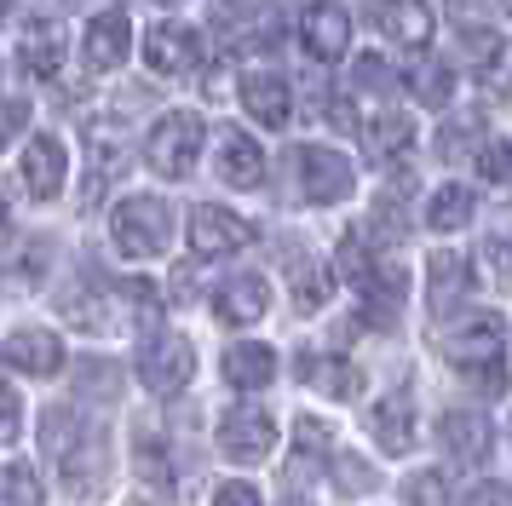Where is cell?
<instances>
[{"mask_svg": "<svg viewBox=\"0 0 512 506\" xmlns=\"http://www.w3.org/2000/svg\"><path fill=\"white\" fill-rule=\"evenodd\" d=\"M409 87H415V98L426 104V110H443V104L455 98V69L449 64H420L415 75H409Z\"/></svg>", "mask_w": 512, "mask_h": 506, "instance_id": "cell-30", "label": "cell"}, {"mask_svg": "<svg viewBox=\"0 0 512 506\" xmlns=\"http://www.w3.org/2000/svg\"><path fill=\"white\" fill-rule=\"evenodd\" d=\"M282 506H311V501H305V495H288V501H282Z\"/></svg>", "mask_w": 512, "mask_h": 506, "instance_id": "cell-45", "label": "cell"}, {"mask_svg": "<svg viewBox=\"0 0 512 506\" xmlns=\"http://www.w3.org/2000/svg\"><path fill=\"white\" fill-rule=\"evenodd\" d=\"M403 506H449V478L438 466H420L403 478Z\"/></svg>", "mask_w": 512, "mask_h": 506, "instance_id": "cell-31", "label": "cell"}, {"mask_svg": "<svg viewBox=\"0 0 512 506\" xmlns=\"http://www.w3.org/2000/svg\"><path fill=\"white\" fill-rule=\"evenodd\" d=\"M41 472L24 466V460H12V466H0V506H41Z\"/></svg>", "mask_w": 512, "mask_h": 506, "instance_id": "cell-29", "label": "cell"}, {"mask_svg": "<svg viewBox=\"0 0 512 506\" xmlns=\"http://www.w3.org/2000/svg\"><path fill=\"white\" fill-rule=\"evenodd\" d=\"M328 466L340 472V489H346V495H369V489H374V472L357 455H340V449H334V460H328Z\"/></svg>", "mask_w": 512, "mask_h": 506, "instance_id": "cell-38", "label": "cell"}, {"mask_svg": "<svg viewBox=\"0 0 512 506\" xmlns=\"http://www.w3.org/2000/svg\"><path fill=\"white\" fill-rule=\"evenodd\" d=\"M369 18H374V29H380L386 41H397V46H426L432 29H438V18H432L426 0H374Z\"/></svg>", "mask_w": 512, "mask_h": 506, "instance_id": "cell-12", "label": "cell"}, {"mask_svg": "<svg viewBox=\"0 0 512 506\" xmlns=\"http://www.w3.org/2000/svg\"><path fill=\"white\" fill-rule=\"evenodd\" d=\"M196 156H202V115L196 110H167L150 127V138H144V161L162 179H185L196 167Z\"/></svg>", "mask_w": 512, "mask_h": 506, "instance_id": "cell-4", "label": "cell"}, {"mask_svg": "<svg viewBox=\"0 0 512 506\" xmlns=\"http://www.w3.org/2000/svg\"><path fill=\"white\" fill-rule=\"evenodd\" d=\"M213 167H219V179L231 184V190H254V184H265V150H259L248 133H236V127L219 138V161H213Z\"/></svg>", "mask_w": 512, "mask_h": 506, "instance_id": "cell-19", "label": "cell"}, {"mask_svg": "<svg viewBox=\"0 0 512 506\" xmlns=\"http://www.w3.org/2000/svg\"><path fill=\"white\" fill-rule=\"evenodd\" d=\"M213 506H259V489L254 483H225V489H219V495H213Z\"/></svg>", "mask_w": 512, "mask_h": 506, "instance_id": "cell-43", "label": "cell"}, {"mask_svg": "<svg viewBox=\"0 0 512 506\" xmlns=\"http://www.w3.org/2000/svg\"><path fill=\"white\" fill-rule=\"evenodd\" d=\"M64 167H70V156H64V144H58L52 133L29 138V150H24V184H29V196L52 202V196L64 190Z\"/></svg>", "mask_w": 512, "mask_h": 506, "instance_id": "cell-18", "label": "cell"}, {"mask_svg": "<svg viewBox=\"0 0 512 506\" xmlns=\"http://www.w3.org/2000/svg\"><path fill=\"white\" fill-rule=\"evenodd\" d=\"M294 173H300V196L311 207H334L351 196V161L340 156V150H323V144H305V150H294Z\"/></svg>", "mask_w": 512, "mask_h": 506, "instance_id": "cell-7", "label": "cell"}, {"mask_svg": "<svg viewBox=\"0 0 512 506\" xmlns=\"http://www.w3.org/2000/svg\"><path fill=\"white\" fill-rule=\"evenodd\" d=\"M334 271L346 276V282H357V288H363V282H369V271H374V253L363 248V236H357V230H351L346 242H340V248H334Z\"/></svg>", "mask_w": 512, "mask_h": 506, "instance_id": "cell-33", "label": "cell"}, {"mask_svg": "<svg viewBox=\"0 0 512 506\" xmlns=\"http://www.w3.org/2000/svg\"><path fill=\"white\" fill-rule=\"evenodd\" d=\"M167 236H173V213L162 196H121L110 213V242L127 259H156L167 248Z\"/></svg>", "mask_w": 512, "mask_h": 506, "instance_id": "cell-3", "label": "cell"}, {"mask_svg": "<svg viewBox=\"0 0 512 506\" xmlns=\"http://www.w3.org/2000/svg\"><path fill=\"white\" fill-rule=\"evenodd\" d=\"M0 357L12 368H24V374H58L64 368V340L47 334V328H12L0 340Z\"/></svg>", "mask_w": 512, "mask_h": 506, "instance_id": "cell-17", "label": "cell"}, {"mask_svg": "<svg viewBox=\"0 0 512 506\" xmlns=\"http://www.w3.org/2000/svg\"><path fill=\"white\" fill-rule=\"evenodd\" d=\"M357 87H363V92H392L397 87V75L386 69L380 52H363V58H357Z\"/></svg>", "mask_w": 512, "mask_h": 506, "instance_id": "cell-39", "label": "cell"}, {"mask_svg": "<svg viewBox=\"0 0 512 506\" xmlns=\"http://www.w3.org/2000/svg\"><path fill=\"white\" fill-rule=\"evenodd\" d=\"M369 432L380 443V455H409L415 449V391L409 386L386 391L369 414Z\"/></svg>", "mask_w": 512, "mask_h": 506, "instance_id": "cell-10", "label": "cell"}, {"mask_svg": "<svg viewBox=\"0 0 512 506\" xmlns=\"http://www.w3.org/2000/svg\"><path fill=\"white\" fill-rule=\"evenodd\" d=\"M121 294H127V311L139 317L144 334H156V322H162V299H156V288H150V282H127Z\"/></svg>", "mask_w": 512, "mask_h": 506, "instance_id": "cell-35", "label": "cell"}, {"mask_svg": "<svg viewBox=\"0 0 512 506\" xmlns=\"http://www.w3.org/2000/svg\"><path fill=\"white\" fill-rule=\"evenodd\" d=\"M225 380H231L236 391H259L277 380V351L259 340H236L231 351H225Z\"/></svg>", "mask_w": 512, "mask_h": 506, "instance_id": "cell-24", "label": "cell"}, {"mask_svg": "<svg viewBox=\"0 0 512 506\" xmlns=\"http://www.w3.org/2000/svg\"><path fill=\"white\" fill-rule=\"evenodd\" d=\"M190 374H196V351H190V340H179V334H144V345H139V380L156 391V397L185 391Z\"/></svg>", "mask_w": 512, "mask_h": 506, "instance_id": "cell-6", "label": "cell"}, {"mask_svg": "<svg viewBox=\"0 0 512 506\" xmlns=\"http://www.w3.org/2000/svg\"><path fill=\"white\" fill-rule=\"evenodd\" d=\"M139 472L150 478V489H167V483H173V466H167V449H162V437L150 432V426L139 432Z\"/></svg>", "mask_w": 512, "mask_h": 506, "instance_id": "cell-34", "label": "cell"}, {"mask_svg": "<svg viewBox=\"0 0 512 506\" xmlns=\"http://www.w3.org/2000/svg\"><path fill=\"white\" fill-rule=\"evenodd\" d=\"M466 506H512V489L507 483H478V489L466 495Z\"/></svg>", "mask_w": 512, "mask_h": 506, "instance_id": "cell-44", "label": "cell"}, {"mask_svg": "<svg viewBox=\"0 0 512 506\" xmlns=\"http://www.w3.org/2000/svg\"><path fill=\"white\" fill-rule=\"evenodd\" d=\"M127 46H133V23H127V12H98V18H87V41H81L87 69L110 75L116 64H127Z\"/></svg>", "mask_w": 512, "mask_h": 506, "instance_id": "cell-15", "label": "cell"}, {"mask_svg": "<svg viewBox=\"0 0 512 506\" xmlns=\"http://www.w3.org/2000/svg\"><path fill=\"white\" fill-rule=\"evenodd\" d=\"M501 334H507L501 317H495V311H478L472 322H461V328L443 340V357L461 368L484 397H501V391H507V357H501L507 345H501Z\"/></svg>", "mask_w": 512, "mask_h": 506, "instance_id": "cell-2", "label": "cell"}, {"mask_svg": "<svg viewBox=\"0 0 512 506\" xmlns=\"http://www.w3.org/2000/svg\"><path fill=\"white\" fill-rule=\"evenodd\" d=\"M18 58H24V69L41 75V81L58 75V64H64V23H52V18L35 23V29L24 35V46H18Z\"/></svg>", "mask_w": 512, "mask_h": 506, "instance_id": "cell-25", "label": "cell"}, {"mask_svg": "<svg viewBox=\"0 0 512 506\" xmlns=\"http://www.w3.org/2000/svg\"><path fill=\"white\" fill-rule=\"evenodd\" d=\"M472 213H478V196L466 184H443V190H432V202H426V225L449 236V230L472 225Z\"/></svg>", "mask_w": 512, "mask_h": 506, "instance_id": "cell-26", "label": "cell"}, {"mask_svg": "<svg viewBox=\"0 0 512 506\" xmlns=\"http://www.w3.org/2000/svg\"><path fill=\"white\" fill-rule=\"evenodd\" d=\"M300 380L311 391L334 397V403H351V397H357V386H363L357 363H346V357H323V351H305V357H300Z\"/></svg>", "mask_w": 512, "mask_h": 506, "instance_id": "cell-20", "label": "cell"}, {"mask_svg": "<svg viewBox=\"0 0 512 506\" xmlns=\"http://www.w3.org/2000/svg\"><path fill=\"white\" fill-rule=\"evenodd\" d=\"M472 288V259L455 248H438L432 259H426V305H432V317H449L455 305H461V294Z\"/></svg>", "mask_w": 512, "mask_h": 506, "instance_id": "cell-13", "label": "cell"}, {"mask_svg": "<svg viewBox=\"0 0 512 506\" xmlns=\"http://www.w3.org/2000/svg\"><path fill=\"white\" fill-rule=\"evenodd\" d=\"M41 449H47L52 472L64 478L70 495H93L110 478V443L93 420H81L75 409H47L41 414Z\"/></svg>", "mask_w": 512, "mask_h": 506, "instance_id": "cell-1", "label": "cell"}, {"mask_svg": "<svg viewBox=\"0 0 512 506\" xmlns=\"http://www.w3.org/2000/svg\"><path fill=\"white\" fill-rule=\"evenodd\" d=\"M6 207H12V202H6V190H0V225H6Z\"/></svg>", "mask_w": 512, "mask_h": 506, "instance_id": "cell-46", "label": "cell"}, {"mask_svg": "<svg viewBox=\"0 0 512 506\" xmlns=\"http://www.w3.org/2000/svg\"><path fill=\"white\" fill-rule=\"evenodd\" d=\"M478 173H484L489 184L512 190V144H507V138H489V144H484V156H478Z\"/></svg>", "mask_w": 512, "mask_h": 506, "instance_id": "cell-36", "label": "cell"}, {"mask_svg": "<svg viewBox=\"0 0 512 506\" xmlns=\"http://www.w3.org/2000/svg\"><path fill=\"white\" fill-rule=\"evenodd\" d=\"M24 127H29V104H24V98H12V104H0V150H6L12 138L24 133Z\"/></svg>", "mask_w": 512, "mask_h": 506, "instance_id": "cell-41", "label": "cell"}, {"mask_svg": "<svg viewBox=\"0 0 512 506\" xmlns=\"http://www.w3.org/2000/svg\"><path fill=\"white\" fill-rule=\"evenodd\" d=\"M242 110L254 115L259 127H288L294 121V98H288V81L271 75V69H254V75H242Z\"/></svg>", "mask_w": 512, "mask_h": 506, "instance_id": "cell-16", "label": "cell"}, {"mask_svg": "<svg viewBox=\"0 0 512 506\" xmlns=\"http://www.w3.org/2000/svg\"><path fill=\"white\" fill-rule=\"evenodd\" d=\"M87 161H93V167H87V196L98 202V196L121 179V167H127V144H121L116 127H93V133H87Z\"/></svg>", "mask_w": 512, "mask_h": 506, "instance_id": "cell-23", "label": "cell"}, {"mask_svg": "<svg viewBox=\"0 0 512 506\" xmlns=\"http://www.w3.org/2000/svg\"><path fill=\"white\" fill-rule=\"evenodd\" d=\"M254 242H259V230L242 213H231V207L202 202L190 213V248H196V259H225V253H242Z\"/></svg>", "mask_w": 512, "mask_h": 506, "instance_id": "cell-8", "label": "cell"}, {"mask_svg": "<svg viewBox=\"0 0 512 506\" xmlns=\"http://www.w3.org/2000/svg\"><path fill=\"white\" fill-rule=\"evenodd\" d=\"M6 12H12V0H0V23H6Z\"/></svg>", "mask_w": 512, "mask_h": 506, "instance_id": "cell-47", "label": "cell"}, {"mask_svg": "<svg viewBox=\"0 0 512 506\" xmlns=\"http://www.w3.org/2000/svg\"><path fill=\"white\" fill-rule=\"evenodd\" d=\"M277 449V420L271 409H259V403H231V409L219 414V455L236 460V466H254Z\"/></svg>", "mask_w": 512, "mask_h": 506, "instance_id": "cell-5", "label": "cell"}, {"mask_svg": "<svg viewBox=\"0 0 512 506\" xmlns=\"http://www.w3.org/2000/svg\"><path fill=\"white\" fill-rule=\"evenodd\" d=\"M323 299H328V271L300 265V271H294V305H300V311H317Z\"/></svg>", "mask_w": 512, "mask_h": 506, "instance_id": "cell-37", "label": "cell"}, {"mask_svg": "<svg viewBox=\"0 0 512 506\" xmlns=\"http://www.w3.org/2000/svg\"><path fill=\"white\" fill-rule=\"evenodd\" d=\"M156 6H179V0H156Z\"/></svg>", "mask_w": 512, "mask_h": 506, "instance_id": "cell-48", "label": "cell"}, {"mask_svg": "<svg viewBox=\"0 0 512 506\" xmlns=\"http://www.w3.org/2000/svg\"><path fill=\"white\" fill-rule=\"evenodd\" d=\"M374 225H386V236H403L409 230V213L397 207V196H374Z\"/></svg>", "mask_w": 512, "mask_h": 506, "instance_id": "cell-42", "label": "cell"}, {"mask_svg": "<svg viewBox=\"0 0 512 506\" xmlns=\"http://www.w3.org/2000/svg\"><path fill=\"white\" fill-rule=\"evenodd\" d=\"M438 443L449 449V460H455V466H478V460L489 455V420H484V414H466V409L443 414Z\"/></svg>", "mask_w": 512, "mask_h": 506, "instance_id": "cell-21", "label": "cell"}, {"mask_svg": "<svg viewBox=\"0 0 512 506\" xmlns=\"http://www.w3.org/2000/svg\"><path fill=\"white\" fill-rule=\"evenodd\" d=\"M478 75H484V92H489V98H512V41L489 46L484 64H478Z\"/></svg>", "mask_w": 512, "mask_h": 506, "instance_id": "cell-32", "label": "cell"}, {"mask_svg": "<svg viewBox=\"0 0 512 506\" xmlns=\"http://www.w3.org/2000/svg\"><path fill=\"white\" fill-rule=\"evenodd\" d=\"M300 41H305V52H311L317 64H334V58H346V46H351V18H346V6H340V0H317V6H305Z\"/></svg>", "mask_w": 512, "mask_h": 506, "instance_id": "cell-9", "label": "cell"}, {"mask_svg": "<svg viewBox=\"0 0 512 506\" xmlns=\"http://www.w3.org/2000/svg\"><path fill=\"white\" fill-rule=\"evenodd\" d=\"M213 311H219V322H231V328H248V322H259L265 311H271V282L254 276V271L231 276V282H219Z\"/></svg>", "mask_w": 512, "mask_h": 506, "instance_id": "cell-14", "label": "cell"}, {"mask_svg": "<svg viewBox=\"0 0 512 506\" xmlns=\"http://www.w3.org/2000/svg\"><path fill=\"white\" fill-rule=\"evenodd\" d=\"M501 6H507V18H512V0H501Z\"/></svg>", "mask_w": 512, "mask_h": 506, "instance_id": "cell-49", "label": "cell"}, {"mask_svg": "<svg viewBox=\"0 0 512 506\" xmlns=\"http://www.w3.org/2000/svg\"><path fill=\"white\" fill-rule=\"evenodd\" d=\"M478 144H484V115L461 110V115H449V121L438 127V144H432V150H438V161H466Z\"/></svg>", "mask_w": 512, "mask_h": 506, "instance_id": "cell-27", "label": "cell"}, {"mask_svg": "<svg viewBox=\"0 0 512 506\" xmlns=\"http://www.w3.org/2000/svg\"><path fill=\"white\" fill-rule=\"evenodd\" d=\"M363 144H369L374 167H380V161L409 156V144H415V121H409L403 110H374L369 121H363Z\"/></svg>", "mask_w": 512, "mask_h": 506, "instance_id": "cell-22", "label": "cell"}, {"mask_svg": "<svg viewBox=\"0 0 512 506\" xmlns=\"http://www.w3.org/2000/svg\"><path fill=\"white\" fill-rule=\"evenodd\" d=\"M323 460H334V437H328L323 420H311L305 414L300 426H294V478H305L311 466H323Z\"/></svg>", "mask_w": 512, "mask_h": 506, "instance_id": "cell-28", "label": "cell"}, {"mask_svg": "<svg viewBox=\"0 0 512 506\" xmlns=\"http://www.w3.org/2000/svg\"><path fill=\"white\" fill-rule=\"evenodd\" d=\"M18 426H24V409H18V391L0 380V443H12L18 437Z\"/></svg>", "mask_w": 512, "mask_h": 506, "instance_id": "cell-40", "label": "cell"}, {"mask_svg": "<svg viewBox=\"0 0 512 506\" xmlns=\"http://www.w3.org/2000/svg\"><path fill=\"white\" fill-rule=\"evenodd\" d=\"M144 64L156 69V75H190V69L202 64V46H196V35H190L185 23H150Z\"/></svg>", "mask_w": 512, "mask_h": 506, "instance_id": "cell-11", "label": "cell"}]
</instances>
